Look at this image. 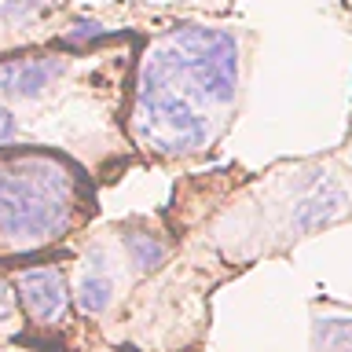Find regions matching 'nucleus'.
Segmentation results:
<instances>
[{
    "label": "nucleus",
    "instance_id": "1",
    "mask_svg": "<svg viewBox=\"0 0 352 352\" xmlns=\"http://www.w3.org/2000/svg\"><path fill=\"white\" fill-rule=\"evenodd\" d=\"M92 213L85 173L52 151H0V261L70 239Z\"/></svg>",
    "mask_w": 352,
    "mask_h": 352
},
{
    "label": "nucleus",
    "instance_id": "2",
    "mask_svg": "<svg viewBox=\"0 0 352 352\" xmlns=\"http://www.w3.org/2000/svg\"><path fill=\"white\" fill-rule=\"evenodd\" d=\"M239 92V44L224 30L187 26L147 48L136 96H169L202 110H228Z\"/></svg>",
    "mask_w": 352,
    "mask_h": 352
},
{
    "label": "nucleus",
    "instance_id": "3",
    "mask_svg": "<svg viewBox=\"0 0 352 352\" xmlns=\"http://www.w3.org/2000/svg\"><path fill=\"white\" fill-rule=\"evenodd\" d=\"M129 125L143 151L169 154V158L202 151L217 136L213 118L169 96H136Z\"/></svg>",
    "mask_w": 352,
    "mask_h": 352
},
{
    "label": "nucleus",
    "instance_id": "4",
    "mask_svg": "<svg viewBox=\"0 0 352 352\" xmlns=\"http://www.w3.org/2000/svg\"><path fill=\"white\" fill-rule=\"evenodd\" d=\"M15 294L26 316L37 327H55L63 323L66 305H70V290H66V275L52 264H41V268H22L15 272Z\"/></svg>",
    "mask_w": 352,
    "mask_h": 352
},
{
    "label": "nucleus",
    "instance_id": "5",
    "mask_svg": "<svg viewBox=\"0 0 352 352\" xmlns=\"http://www.w3.org/2000/svg\"><path fill=\"white\" fill-rule=\"evenodd\" d=\"M63 63L52 55H22L0 63V96L8 99H41L52 81H59Z\"/></svg>",
    "mask_w": 352,
    "mask_h": 352
},
{
    "label": "nucleus",
    "instance_id": "6",
    "mask_svg": "<svg viewBox=\"0 0 352 352\" xmlns=\"http://www.w3.org/2000/svg\"><path fill=\"white\" fill-rule=\"evenodd\" d=\"M118 297V279L110 272V253L107 250H92L85 257V268L77 275L74 286V301L85 316H103Z\"/></svg>",
    "mask_w": 352,
    "mask_h": 352
},
{
    "label": "nucleus",
    "instance_id": "7",
    "mask_svg": "<svg viewBox=\"0 0 352 352\" xmlns=\"http://www.w3.org/2000/svg\"><path fill=\"white\" fill-rule=\"evenodd\" d=\"M165 257H169V246H165L158 235H147V231H132V235H125V261L136 272H154Z\"/></svg>",
    "mask_w": 352,
    "mask_h": 352
},
{
    "label": "nucleus",
    "instance_id": "8",
    "mask_svg": "<svg viewBox=\"0 0 352 352\" xmlns=\"http://www.w3.org/2000/svg\"><path fill=\"white\" fill-rule=\"evenodd\" d=\"M55 8V0H8L4 4V15L11 26H30V22H37L44 11H52Z\"/></svg>",
    "mask_w": 352,
    "mask_h": 352
},
{
    "label": "nucleus",
    "instance_id": "9",
    "mask_svg": "<svg viewBox=\"0 0 352 352\" xmlns=\"http://www.w3.org/2000/svg\"><path fill=\"white\" fill-rule=\"evenodd\" d=\"M15 297H19V294L8 286V279H0V327H15V319H19Z\"/></svg>",
    "mask_w": 352,
    "mask_h": 352
},
{
    "label": "nucleus",
    "instance_id": "10",
    "mask_svg": "<svg viewBox=\"0 0 352 352\" xmlns=\"http://www.w3.org/2000/svg\"><path fill=\"white\" fill-rule=\"evenodd\" d=\"M11 140H15V118H11V110L0 103V151H4Z\"/></svg>",
    "mask_w": 352,
    "mask_h": 352
},
{
    "label": "nucleus",
    "instance_id": "11",
    "mask_svg": "<svg viewBox=\"0 0 352 352\" xmlns=\"http://www.w3.org/2000/svg\"><path fill=\"white\" fill-rule=\"evenodd\" d=\"M96 33H99L96 22H77L74 33H66V37H70V41H81V37H96Z\"/></svg>",
    "mask_w": 352,
    "mask_h": 352
},
{
    "label": "nucleus",
    "instance_id": "12",
    "mask_svg": "<svg viewBox=\"0 0 352 352\" xmlns=\"http://www.w3.org/2000/svg\"><path fill=\"white\" fill-rule=\"evenodd\" d=\"M0 352H37V349H0Z\"/></svg>",
    "mask_w": 352,
    "mask_h": 352
}]
</instances>
